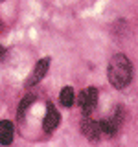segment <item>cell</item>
Wrapping results in <instances>:
<instances>
[{
	"label": "cell",
	"mask_w": 138,
	"mask_h": 147,
	"mask_svg": "<svg viewBox=\"0 0 138 147\" xmlns=\"http://www.w3.org/2000/svg\"><path fill=\"white\" fill-rule=\"evenodd\" d=\"M50 63H52V59H50V57H43L39 63L35 64L31 76L28 77V81H26V86H28V88L35 86L37 83H41L46 77V74H48V70H50Z\"/></svg>",
	"instance_id": "3"
},
{
	"label": "cell",
	"mask_w": 138,
	"mask_h": 147,
	"mask_svg": "<svg viewBox=\"0 0 138 147\" xmlns=\"http://www.w3.org/2000/svg\"><path fill=\"white\" fill-rule=\"evenodd\" d=\"M81 132L85 134V138L89 142H99L101 138H103L99 121H94V119H85V121L81 123Z\"/></svg>",
	"instance_id": "4"
},
{
	"label": "cell",
	"mask_w": 138,
	"mask_h": 147,
	"mask_svg": "<svg viewBox=\"0 0 138 147\" xmlns=\"http://www.w3.org/2000/svg\"><path fill=\"white\" fill-rule=\"evenodd\" d=\"M109 83L116 90H123L133 79V66L125 53H114L107 68Z\"/></svg>",
	"instance_id": "1"
},
{
	"label": "cell",
	"mask_w": 138,
	"mask_h": 147,
	"mask_svg": "<svg viewBox=\"0 0 138 147\" xmlns=\"http://www.w3.org/2000/svg\"><path fill=\"white\" fill-rule=\"evenodd\" d=\"M74 98H76V92H74L72 86H64V88L59 92V103L66 109H70L74 105Z\"/></svg>",
	"instance_id": "8"
},
{
	"label": "cell",
	"mask_w": 138,
	"mask_h": 147,
	"mask_svg": "<svg viewBox=\"0 0 138 147\" xmlns=\"http://www.w3.org/2000/svg\"><path fill=\"white\" fill-rule=\"evenodd\" d=\"M57 125H59V112L53 107V103H48L46 105V116L43 121V129H44V132H52L57 129Z\"/></svg>",
	"instance_id": "5"
},
{
	"label": "cell",
	"mask_w": 138,
	"mask_h": 147,
	"mask_svg": "<svg viewBox=\"0 0 138 147\" xmlns=\"http://www.w3.org/2000/svg\"><path fill=\"white\" fill-rule=\"evenodd\" d=\"M4 57H6V48L0 44V61H4Z\"/></svg>",
	"instance_id": "10"
},
{
	"label": "cell",
	"mask_w": 138,
	"mask_h": 147,
	"mask_svg": "<svg viewBox=\"0 0 138 147\" xmlns=\"http://www.w3.org/2000/svg\"><path fill=\"white\" fill-rule=\"evenodd\" d=\"M99 125H101V132H103V138H114V136H116V132H118V129H120V125H118L116 121H114L112 118H105V119H101Z\"/></svg>",
	"instance_id": "7"
},
{
	"label": "cell",
	"mask_w": 138,
	"mask_h": 147,
	"mask_svg": "<svg viewBox=\"0 0 138 147\" xmlns=\"http://www.w3.org/2000/svg\"><path fill=\"white\" fill-rule=\"evenodd\" d=\"M13 123L7 119L0 121V145H9L13 142Z\"/></svg>",
	"instance_id": "6"
},
{
	"label": "cell",
	"mask_w": 138,
	"mask_h": 147,
	"mask_svg": "<svg viewBox=\"0 0 138 147\" xmlns=\"http://www.w3.org/2000/svg\"><path fill=\"white\" fill-rule=\"evenodd\" d=\"M96 103H98V88L96 86H87L85 90L79 94V107L83 116H90L92 110L96 109Z\"/></svg>",
	"instance_id": "2"
},
{
	"label": "cell",
	"mask_w": 138,
	"mask_h": 147,
	"mask_svg": "<svg viewBox=\"0 0 138 147\" xmlns=\"http://www.w3.org/2000/svg\"><path fill=\"white\" fill-rule=\"evenodd\" d=\"M33 101H35V96H33V94H28V96H24V98L20 99L18 109H17V118H18V119H24L28 109L31 107V103H33Z\"/></svg>",
	"instance_id": "9"
}]
</instances>
